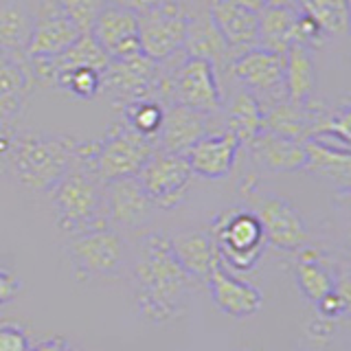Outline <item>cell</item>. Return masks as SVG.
Instances as JSON below:
<instances>
[{"label":"cell","mask_w":351,"mask_h":351,"mask_svg":"<svg viewBox=\"0 0 351 351\" xmlns=\"http://www.w3.org/2000/svg\"><path fill=\"white\" fill-rule=\"evenodd\" d=\"M104 202H106V222L112 228L134 230L152 217L154 204L143 189L138 178H119L104 184Z\"/></svg>","instance_id":"obj_15"},{"label":"cell","mask_w":351,"mask_h":351,"mask_svg":"<svg viewBox=\"0 0 351 351\" xmlns=\"http://www.w3.org/2000/svg\"><path fill=\"white\" fill-rule=\"evenodd\" d=\"M33 75L27 58H11L0 53V121L11 123L25 108L31 93Z\"/></svg>","instance_id":"obj_21"},{"label":"cell","mask_w":351,"mask_h":351,"mask_svg":"<svg viewBox=\"0 0 351 351\" xmlns=\"http://www.w3.org/2000/svg\"><path fill=\"white\" fill-rule=\"evenodd\" d=\"M60 228L69 235L106 228L104 182L93 171L71 162V169L51 189Z\"/></svg>","instance_id":"obj_3"},{"label":"cell","mask_w":351,"mask_h":351,"mask_svg":"<svg viewBox=\"0 0 351 351\" xmlns=\"http://www.w3.org/2000/svg\"><path fill=\"white\" fill-rule=\"evenodd\" d=\"M296 283H299L301 292L312 303H318L325 294L334 290V277L323 266L321 252L312 246H303L299 250V261H296Z\"/></svg>","instance_id":"obj_30"},{"label":"cell","mask_w":351,"mask_h":351,"mask_svg":"<svg viewBox=\"0 0 351 351\" xmlns=\"http://www.w3.org/2000/svg\"><path fill=\"white\" fill-rule=\"evenodd\" d=\"M241 197L248 202V211L259 219L266 244L281 250H301L310 241V230L303 215L288 197L261 191L255 178L241 184Z\"/></svg>","instance_id":"obj_4"},{"label":"cell","mask_w":351,"mask_h":351,"mask_svg":"<svg viewBox=\"0 0 351 351\" xmlns=\"http://www.w3.org/2000/svg\"><path fill=\"white\" fill-rule=\"evenodd\" d=\"M305 169L347 189L351 182V149L325 145L321 141L307 138L305 143Z\"/></svg>","instance_id":"obj_25"},{"label":"cell","mask_w":351,"mask_h":351,"mask_svg":"<svg viewBox=\"0 0 351 351\" xmlns=\"http://www.w3.org/2000/svg\"><path fill=\"white\" fill-rule=\"evenodd\" d=\"M0 123H3V121H0Z\"/></svg>","instance_id":"obj_43"},{"label":"cell","mask_w":351,"mask_h":351,"mask_svg":"<svg viewBox=\"0 0 351 351\" xmlns=\"http://www.w3.org/2000/svg\"><path fill=\"white\" fill-rule=\"evenodd\" d=\"M138 16L141 53L154 62H162L182 51L189 14L182 0H158L152 9Z\"/></svg>","instance_id":"obj_9"},{"label":"cell","mask_w":351,"mask_h":351,"mask_svg":"<svg viewBox=\"0 0 351 351\" xmlns=\"http://www.w3.org/2000/svg\"><path fill=\"white\" fill-rule=\"evenodd\" d=\"M217 114H204L180 104H171L165 108L162 125L156 136V145L169 154H184L195 141L213 132V119Z\"/></svg>","instance_id":"obj_17"},{"label":"cell","mask_w":351,"mask_h":351,"mask_svg":"<svg viewBox=\"0 0 351 351\" xmlns=\"http://www.w3.org/2000/svg\"><path fill=\"white\" fill-rule=\"evenodd\" d=\"M169 246L176 261L184 268V272L195 281H206L211 268L215 266L217 250L208 233L202 230H182L169 237Z\"/></svg>","instance_id":"obj_22"},{"label":"cell","mask_w":351,"mask_h":351,"mask_svg":"<svg viewBox=\"0 0 351 351\" xmlns=\"http://www.w3.org/2000/svg\"><path fill=\"white\" fill-rule=\"evenodd\" d=\"M55 88L71 93L77 99H93L99 95V88H101V73L86 69V66L84 69H75L71 73L60 75Z\"/></svg>","instance_id":"obj_33"},{"label":"cell","mask_w":351,"mask_h":351,"mask_svg":"<svg viewBox=\"0 0 351 351\" xmlns=\"http://www.w3.org/2000/svg\"><path fill=\"white\" fill-rule=\"evenodd\" d=\"M206 283H208V292H211L213 303L224 314L233 318H246V316L257 314L263 303V296L255 285L233 277L219 259L211 268Z\"/></svg>","instance_id":"obj_19"},{"label":"cell","mask_w":351,"mask_h":351,"mask_svg":"<svg viewBox=\"0 0 351 351\" xmlns=\"http://www.w3.org/2000/svg\"><path fill=\"white\" fill-rule=\"evenodd\" d=\"M84 33L64 14L55 0H42L38 14L33 16L31 40L27 58H55L80 40Z\"/></svg>","instance_id":"obj_14"},{"label":"cell","mask_w":351,"mask_h":351,"mask_svg":"<svg viewBox=\"0 0 351 351\" xmlns=\"http://www.w3.org/2000/svg\"><path fill=\"white\" fill-rule=\"evenodd\" d=\"M222 130L230 132L239 145H248L263 130V112L259 101L246 90H237L226 106H222Z\"/></svg>","instance_id":"obj_27"},{"label":"cell","mask_w":351,"mask_h":351,"mask_svg":"<svg viewBox=\"0 0 351 351\" xmlns=\"http://www.w3.org/2000/svg\"><path fill=\"white\" fill-rule=\"evenodd\" d=\"M22 290V283L14 272L0 268V305H7L16 299Z\"/></svg>","instance_id":"obj_37"},{"label":"cell","mask_w":351,"mask_h":351,"mask_svg":"<svg viewBox=\"0 0 351 351\" xmlns=\"http://www.w3.org/2000/svg\"><path fill=\"white\" fill-rule=\"evenodd\" d=\"M156 3H158V0H112V5L125 7L130 11H134V14H143V11L152 9Z\"/></svg>","instance_id":"obj_41"},{"label":"cell","mask_w":351,"mask_h":351,"mask_svg":"<svg viewBox=\"0 0 351 351\" xmlns=\"http://www.w3.org/2000/svg\"><path fill=\"white\" fill-rule=\"evenodd\" d=\"M316 104L310 108H299L292 106L288 99L270 106L268 110H263V130L274 132V134L301 141L305 143L312 134V125L316 119Z\"/></svg>","instance_id":"obj_28"},{"label":"cell","mask_w":351,"mask_h":351,"mask_svg":"<svg viewBox=\"0 0 351 351\" xmlns=\"http://www.w3.org/2000/svg\"><path fill=\"white\" fill-rule=\"evenodd\" d=\"M208 18L230 51V62L237 55L257 47V14L230 0H208Z\"/></svg>","instance_id":"obj_18"},{"label":"cell","mask_w":351,"mask_h":351,"mask_svg":"<svg viewBox=\"0 0 351 351\" xmlns=\"http://www.w3.org/2000/svg\"><path fill=\"white\" fill-rule=\"evenodd\" d=\"M228 75L259 101L261 112L270 106L285 101V58L279 53L252 47L228 64Z\"/></svg>","instance_id":"obj_8"},{"label":"cell","mask_w":351,"mask_h":351,"mask_svg":"<svg viewBox=\"0 0 351 351\" xmlns=\"http://www.w3.org/2000/svg\"><path fill=\"white\" fill-rule=\"evenodd\" d=\"M239 147H241L239 141L230 132L219 130V132H208L200 141H195L182 156L189 162L193 176L217 180L233 171Z\"/></svg>","instance_id":"obj_16"},{"label":"cell","mask_w":351,"mask_h":351,"mask_svg":"<svg viewBox=\"0 0 351 351\" xmlns=\"http://www.w3.org/2000/svg\"><path fill=\"white\" fill-rule=\"evenodd\" d=\"M132 281L136 310L149 323L173 321L197 283L176 261L169 237L162 233H147L141 239Z\"/></svg>","instance_id":"obj_1"},{"label":"cell","mask_w":351,"mask_h":351,"mask_svg":"<svg viewBox=\"0 0 351 351\" xmlns=\"http://www.w3.org/2000/svg\"><path fill=\"white\" fill-rule=\"evenodd\" d=\"M246 147L252 162L263 171L281 173L305 169V145L301 141H292L274 134V132L261 130Z\"/></svg>","instance_id":"obj_20"},{"label":"cell","mask_w":351,"mask_h":351,"mask_svg":"<svg viewBox=\"0 0 351 351\" xmlns=\"http://www.w3.org/2000/svg\"><path fill=\"white\" fill-rule=\"evenodd\" d=\"M29 351H77V349L66 338L53 336V338H47V340H40L38 345H31Z\"/></svg>","instance_id":"obj_40"},{"label":"cell","mask_w":351,"mask_h":351,"mask_svg":"<svg viewBox=\"0 0 351 351\" xmlns=\"http://www.w3.org/2000/svg\"><path fill=\"white\" fill-rule=\"evenodd\" d=\"M182 51L186 53V58L208 60L215 66V71L226 62L230 64V51L226 47V42L222 40V36L217 33L208 14L189 18V22H186Z\"/></svg>","instance_id":"obj_26"},{"label":"cell","mask_w":351,"mask_h":351,"mask_svg":"<svg viewBox=\"0 0 351 351\" xmlns=\"http://www.w3.org/2000/svg\"><path fill=\"white\" fill-rule=\"evenodd\" d=\"M307 334H310L312 340H318V343H327V340L336 334V321H329V318L318 316L316 321L307 323Z\"/></svg>","instance_id":"obj_38"},{"label":"cell","mask_w":351,"mask_h":351,"mask_svg":"<svg viewBox=\"0 0 351 351\" xmlns=\"http://www.w3.org/2000/svg\"><path fill=\"white\" fill-rule=\"evenodd\" d=\"M211 239L228 270H250L266 248L259 219L248 208H230L219 215L213 222Z\"/></svg>","instance_id":"obj_6"},{"label":"cell","mask_w":351,"mask_h":351,"mask_svg":"<svg viewBox=\"0 0 351 351\" xmlns=\"http://www.w3.org/2000/svg\"><path fill=\"white\" fill-rule=\"evenodd\" d=\"M90 36L110 60H125L141 53L138 16L119 5H104L97 14Z\"/></svg>","instance_id":"obj_13"},{"label":"cell","mask_w":351,"mask_h":351,"mask_svg":"<svg viewBox=\"0 0 351 351\" xmlns=\"http://www.w3.org/2000/svg\"><path fill=\"white\" fill-rule=\"evenodd\" d=\"M162 117H165V106L154 101V99H136L128 106H123V123L138 132V134L154 138L156 141L160 125H162Z\"/></svg>","instance_id":"obj_32"},{"label":"cell","mask_w":351,"mask_h":351,"mask_svg":"<svg viewBox=\"0 0 351 351\" xmlns=\"http://www.w3.org/2000/svg\"><path fill=\"white\" fill-rule=\"evenodd\" d=\"M316 305H318V312H321L323 318H329V321H338L340 316H345L349 312L351 292H340V290L334 288L329 294H325Z\"/></svg>","instance_id":"obj_36"},{"label":"cell","mask_w":351,"mask_h":351,"mask_svg":"<svg viewBox=\"0 0 351 351\" xmlns=\"http://www.w3.org/2000/svg\"><path fill=\"white\" fill-rule=\"evenodd\" d=\"M77 138L22 130L14 134L7 171L31 191H51L71 169Z\"/></svg>","instance_id":"obj_2"},{"label":"cell","mask_w":351,"mask_h":351,"mask_svg":"<svg viewBox=\"0 0 351 351\" xmlns=\"http://www.w3.org/2000/svg\"><path fill=\"white\" fill-rule=\"evenodd\" d=\"M156 141L119 123L104 138L95 141L93 171L104 184L119 178H134L156 152Z\"/></svg>","instance_id":"obj_5"},{"label":"cell","mask_w":351,"mask_h":351,"mask_svg":"<svg viewBox=\"0 0 351 351\" xmlns=\"http://www.w3.org/2000/svg\"><path fill=\"white\" fill-rule=\"evenodd\" d=\"M285 99L292 106L310 108L314 104L316 95V64L312 58V51L301 47V44H292L285 51Z\"/></svg>","instance_id":"obj_23"},{"label":"cell","mask_w":351,"mask_h":351,"mask_svg":"<svg viewBox=\"0 0 351 351\" xmlns=\"http://www.w3.org/2000/svg\"><path fill=\"white\" fill-rule=\"evenodd\" d=\"M299 14L310 18L327 38L347 36L349 31V0H296Z\"/></svg>","instance_id":"obj_31"},{"label":"cell","mask_w":351,"mask_h":351,"mask_svg":"<svg viewBox=\"0 0 351 351\" xmlns=\"http://www.w3.org/2000/svg\"><path fill=\"white\" fill-rule=\"evenodd\" d=\"M64 252L80 281L119 277L125 266V246L110 226L73 235Z\"/></svg>","instance_id":"obj_7"},{"label":"cell","mask_w":351,"mask_h":351,"mask_svg":"<svg viewBox=\"0 0 351 351\" xmlns=\"http://www.w3.org/2000/svg\"><path fill=\"white\" fill-rule=\"evenodd\" d=\"M29 349H31V340L25 327L11 321L0 323V351H29Z\"/></svg>","instance_id":"obj_35"},{"label":"cell","mask_w":351,"mask_h":351,"mask_svg":"<svg viewBox=\"0 0 351 351\" xmlns=\"http://www.w3.org/2000/svg\"><path fill=\"white\" fill-rule=\"evenodd\" d=\"M16 130L11 123H0V173H5L9 167V154H11V143H14Z\"/></svg>","instance_id":"obj_39"},{"label":"cell","mask_w":351,"mask_h":351,"mask_svg":"<svg viewBox=\"0 0 351 351\" xmlns=\"http://www.w3.org/2000/svg\"><path fill=\"white\" fill-rule=\"evenodd\" d=\"M136 178L154 206L173 208L184 200L193 173L182 154H169L156 147Z\"/></svg>","instance_id":"obj_10"},{"label":"cell","mask_w":351,"mask_h":351,"mask_svg":"<svg viewBox=\"0 0 351 351\" xmlns=\"http://www.w3.org/2000/svg\"><path fill=\"white\" fill-rule=\"evenodd\" d=\"M230 3H237V5H241V7H246V9H250V11H255V14H259V11L263 9V7H268L272 0H230Z\"/></svg>","instance_id":"obj_42"},{"label":"cell","mask_w":351,"mask_h":351,"mask_svg":"<svg viewBox=\"0 0 351 351\" xmlns=\"http://www.w3.org/2000/svg\"><path fill=\"white\" fill-rule=\"evenodd\" d=\"M55 3L62 7L64 14L75 22V27L82 33H90L93 22L104 7L101 0H55Z\"/></svg>","instance_id":"obj_34"},{"label":"cell","mask_w":351,"mask_h":351,"mask_svg":"<svg viewBox=\"0 0 351 351\" xmlns=\"http://www.w3.org/2000/svg\"><path fill=\"white\" fill-rule=\"evenodd\" d=\"M215 73V66L208 60L184 55L173 75V104L186 106L204 114H219L224 99Z\"/></svg>","instance_id":"obj_11"},{"label":"cell","mask_w":351,"mask_h":351,"mask_svg":"<svg viewBox=\"0 0 351 351\" xmlns=\"http://www.w3.org/2000/svg\"><path fill=\"white\" fill-rule=\"evenodd\" d=\"M33 29V16L18 0L0 5V53L11 58H27Z\"/></svg>","instance_id":"obj_29"},{"label":"cell","mask_w":351,"mask_h":351,"mask_svg":"<svg viewBox=\"0 0 351 351\" xmlns=\"http://www.w3.org/2000/svg\"><path fill=\"white\" fill-rule=\"evenodd\" d=\"M154 77H156V62L145 58L143 53L125 60H110L101 73L99 93L108 95L114 106L123 108L136 99L149 97Z\"/></svg>","instance_id":"obj_12"},{"label":"cell","mask_w":351,"mask_h":351,"mask_svg":"<svg viewBox=\"0 0 351 351\" xmlns=\"http://www.w3.org/2000/svg\"><path fill=\"white\" fill-rule=\"evenodd\" d=\"M299 18L296 7H263L257 14V47L285 55L294 44Z\"/></svg>","instance_id":"obj_24"}]
</instances>
